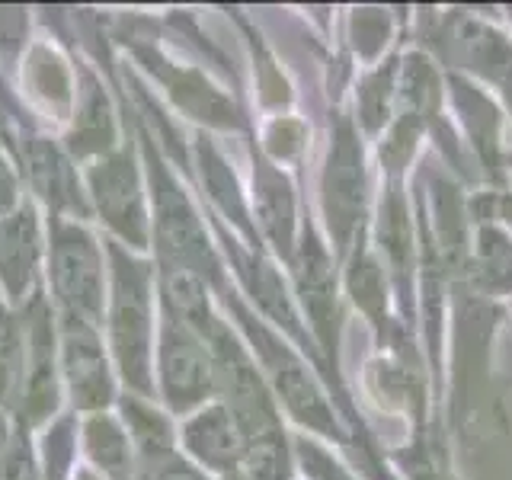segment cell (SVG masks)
<instances>
[{"label": "cell", "instance_id": "obj_1", "mask_svg": "<svg viewBox=\"0 0 512 480\" xmlns=\"http://www.w3.org/2000/svg\"><path fill=\"white\" fill-rule=\"evenodd\" d=\"M52 279L68 317L93 324L103 308V269L93 240L80 228H64L55 240Z\"/></svg>", "mask_w": 512, "mask_h": 480}, {"label": "cell", "instance_id": "obj_2", "mask_svg": "<svg viewBox=\"0 0 512 480\" xmlns=\"http://www.w3.org/2000/svg\"><path fill=\"white\" fill-rule=\"evenodd\" d=\"M148 272L141 266H119L116 272V301H112V340L122 362L125 378L144 384L148 378Z\"/></svg>", "mask_w": 512, "mask_h": 480}, {"label": "cell", "instance_id": "obj_3", "mask_svg": "<svg viewBox=\"0 0 512 480\" xmlns=\"http://www.w3.org/2000/svg\"><path fill=\"white\" fill-rule=\"evenodd\" d=\"M215 384V362L208 349L192 336L189 324L173 320L164 327V388L173 407L202 400Z\"/></svg>", "mask_w": 512, "mask_h": 480}, {"label": "cell", "instance_id": "obj_4", "mask_svg": "<svg viewBox=\"0 0 512 480\" xmlns=\"http://www.w3.org/2000/svg\"><path fill=\"white\" fill-rule=\"evenodd\" d=\"M93 192L100 199L112 228H119L125 237H144V215H141V192L132 173V164L125 157H112L93 170Z\"/></svg>", "mask_w": 512, "mask_h": 480}, {"label": "cell", "instance_id": "obj_5", "mask_svg": "<svg viewBox=\"0 0 512 480\" xmlns=\"http://www.w3.org/2000/svg\"><path fill=\"white\" fill-rule=\"evenodd\" d=\"M186 445L192 455L202 458L215 471H234L237 464H244V448H247L244 432H240L231 410L224 407L199 413L186 426Z\"/></svg>", "mask_w": 512, "mask_h": 480}, {"label": "cell", "instance_id": "obj_6", "mask_svg": "<svg viewBox=\"0 0 512 480\" xmlns=\"http://www.w3.org/2000/svg\"><path fill=\"white\" fill-rule=\"evenodd\" d=\"M64 365H68L71 388L80 404L87 407L103 404L109 394L106 365H103L100 340L93 336L87 320L68 317V330H64Z\"/></svg>", "mask_w": 512, "mask_h": 480}, {"label": "cell", "instance_id": "obj_7", "mask_svg": "<svg viewBox=\"0 0 512 480\" xmlns=\"http://www.w3.org/2000/svg\"><path fill=\"white\" fill-rule=\"evenodd\" d=\"M445 42L452 48V58L464 64V68H471L490 80H500V84H506L512 77V45L490 26H480L474 20H458L448 29Z\"/></svg>", "mask_w": 512, "mask_h": 480}, {"label": "cell", "instance_id": "obj_8", "mask_svg": "<svg viewBox=\"0 0 512 480\" xmlns=\"http://www.w3.org/2000/svg\"><path fill=\"white\" fill-rule=\"evenodd\" d=\"M36 224L32 215H13L0 221V276L10 292H23L36 266Z\"/></svg>", "mask_w": 512, "mask_h": 480}, {"label": "cell", "instance_id": "obj_9", "mask_svg": "<svg viewBox=\"0 0 512 480\" xmlns=\"http://www.w3.org/2000/svg\"><path fill=\"white\" fill-rule=\"evenodd\" d=\"M167 301L186 317V324L205 327V320H202V314H205L202 282H199V276H192L186 266H173L167 272Z\"/></svg>", "mask_w": 512, "mask_h": 480}, {"label": "cell", "instance_id": "obj_10", "mask_svg": "<svg viewBox=\"0 0 512 480\" xmlns=\"http://www.w3.org/2000/svg\"><path fill=\"white\" fill-rule=\"evenodd\" d=\"M151 480H205L202 474H196L192 468H186V464L180 461H157L154 458V471H151Z\"/></svg>", "mask_w": 512, "mask_h": 480}, {"label": "cell", "instance_id": "obj_11", "mask_svg": "<svg viewBox=\"0 0 512 480\" xmlns=\"http://www.w3.org/2000/svg\"><path fill=\"white\" fill-rule=\"evenodd\" d=\"M10 196H13V183H10V176H7V170H4V167H0V208H7Z\"/></svg>", "mask_w": 512, "mask_h": 480}, {"label": "cell", "instance_id": "obj_12", "mask_svg": "<svg viewBox=\"0 0 512 480\" xmlns=\"http://www.w3.org/2000/svg\"><path fill=\"white\" fill-rule=\"evenodd\" d=\"M503 218L512 224V199H503Z\"/></svg>", "mask_w": 512, "mask_h": 480}, {"label": "cell", "instance_id": "obj_13", "mask_svg": "<svg viewBox=\"0 0 512 480\" xmlns=\"http://www.w3.org/2000/svg\"><path fill=\"white\" fill-rule=\"evenodd\" d=\"M503 93H506V103H509V109H512V77L503 84Z\"/></svg>", "mask_w": 512, "mask_h": 480}, {"label": "cell", "instance_id": "obj_14", "mask_svg": "<svg viewBox=\"0 0 512 480\" xmlns=\"http://www.w3.org/2000/svg\"><path fill=\"white\" fill-rule=\"evenodd\" d=\"M7 442V426H4V416H0V448H4Z\"/></svg>", "mask_w": 512, "mask_h": 480}, {"label": "cell", "instance_id": "obj_15", "mask_svg": "<svg viewBox=\"0 0 512 480\" xmlns=\"http://www.w3.org/2000/svg\"><path fill=\"white\" fill-rule=\"evenodd\" d=\"M0 340H4V336H0Z\"/></svg>", "mask_w": 512, "mask_h": 480}]
</instances>
